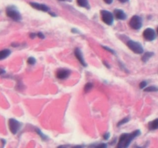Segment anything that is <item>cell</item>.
Masks as SVG:
<instances>
[{"mask_svg": "<svg viewBox=\"0 0 158 148\" xmlns=\"http://www.w3.org/2000/svg\"><path fill=\"white\" fill-rule=\"evenodd\" d=\"M129 120H130V117H125V118H123L122 120H120V121L118 122V124H117V126H118V127L122 126V125H123V124H125V123H127V122L129 121Z\"/></svg>", "mask_w": 158, "mask_h": 148, "instance_id": "e0dca14e", "label": "cell"}, {"mask_svg": "<svg viewBox=\"0 0 158 148\" xmlns=\"http://www.w3.org/2000/svg\"><path fill=\"white\" fill-rule=\"evenodd\" d=\"M118 1H119V2H128L129 0H118Z\"/></svg>", "mask_w": 158, "mask_h": 148, "instance_id": "f1b7e54d", "label": "cell"}, {"mask_svg": "<svg viewBox=\"0 0 158 148\" xmlns=\"http://www.w3.org/2000/svg\"><path fill=\"white\" fill-rule=\"evenodd\" d=\"M102 19L106 24L109 25H112L114 22V16L112 13L107 10H102L101 11Z\"/></svg>", "mask_w": 158, "mask_h": 148, "instance_id": "277c9868", "label": "cell"}, {"mask_svg": "<svg viewBox=\"0 0 158 148\" xmlns=\"http://www.w3.org/2000/svg\"><path fill=\"white\" fill-rule=\"evenodd\" d=\"M156 32H157V34H158V27H157V29H156Z\"/></svg>", "mask_w": 158, "mask_h": 148, "instance_id": "1f68e13d", "label": "cell"}, {"mask_svg": "<svg viewBox=\"0 0 158 148\" xmlns=\"http://www.w3.org/2000/svg\"><path fill=\"white\" fill-rule=\"evenodd\" d=\"M147 86V81H142V82L139 84V88L140 89H144Z\"/></svg>", "mask_w": 158, "mask_h": 148, "instance_id": "44dd1931", "label": "cell"}, {"mask_svg": "<svg viewBox=\"0 0 158 148\" xmlns=\"http://www.w3.org/2000/svg\"><path fill=\"white\" fill-rule=\"evenodd\" d=\"M74 55H75L76 58L77 59L79 63H81L84 67H86V66H87V63L85 61L84 56H83V54L82 53H81V49H78V48H76V49H74Z\"/></svg>", "mask_w": 158, "mask_h": 148, "instance_id": "9c48e42d", "label": "cell"}, {"mask_svg": "<svg viewBox=\"0 0 158 148\" xmlns=\"http://www.w3.org/2000/svg\"><path fill=\"white\" fill-rule=\"evenodd\" d=\"M77 3L79 6L83 7V8L90 9V6H89L88 0H77Z\"/></svg>", "mask_w": 158, "mask_h": 148, "instance_id": "4fadbf2b", "label": "cell"}, {"mask_svg": "<svg viewBox=\"0 0 158 148\" xmlns=\"http://www.w3.org/2000/svg\"><path fill=\"white\" fill-rule=\"evenodd\" d=\"M103 64H105V65H106V66H107V67H108V68H109H109H110V66H109V65H108V64H107V63H106V62L103 61Z\"/></svg>", "mask_w": 158, "mask_h": 148, "instance_id": "f546056e", "label": "cell"}, {"mask_svg": "<svg viewBox=\"0 0 158 148\" xmlns=\"http://www.w3.org/2000/svg\"><path fill=\"white\" fill-rule=\"evenodd\" d=\"M11 54V51L8 49H2V50L0 51V60H5Z\"/></svg>", "mask_w": 158, "mask_h": 148, "instance_id": "7c38bea8", "label": "cell"}, {"mask_svg": "<svg viewBox=\"0 0 158 148\" xmlns=\"http://www.w3.org/2000/svg\"><path fill=\"white\" fill-rule=\"evenodd\" d=\"M97 147H106L107 146V145L106 144V143H101V144L99 145H97Z\"/></svg>", "mask_w": 158, "mask_h": 148, "instance_id": "d4e9b609", "label": "cell"}, {"mask_svg": "<svg viewBox=\"0 0 158 148\" xmlns=\"http://www.w3.org/2000/svg\"><path fill=\"white\" fill-rule=\"evenodd\" d=\"M92 87H93L92 84H91V83H88V84L85 86V93H88L89 91H90V90L92 89Z\"/></svg>", "mask_w": 158, "mask_h": 148, "instance_id": "ac0fdd59", "label": "cell"}, {"mask_svg": "<svg viewBox=\"0 0 158 148\" xmlns=\"http://www.w3.org/2000/svg\"><path fill=\"white\" fill-rule=\"evenodd\" d=\"M30 6H31L33 8L36 9V10H40V11H43V12H49L50 8L47 5H44V4H40L37 3V2H30Z\"/></svg>", "mask_w": 158, "mask_h": 148, "instance_id": "30bf717a", "label": "cell"}, {"mask_svg": "<svg viewBox=\"0 0 158 148\" xmlns=\"http://www.w3.org/2000/svg\"><path fill=\"white\" fill-rule=\"evenodd\" d=\"M102 48L103 49H106V50L107 51H109V52H110V53H115V52H114L113 50H112V49H110V48H109V47H106V46H102Z\"/></svg>", "mask_w": 158, "mask_h": 148, "instance_id": "603a6c76", "label": "cell"}, {"mask_svg": "<svg viewBox=\"0 0 158 148\" xmlns=\"http://www.w3.org/2000/svg\"><path fill=\"white\" fill-rule=\"evenodd\" d=\"M154 55V53L152 52H147L144 53V55L142 56V61L144 62V63H147L150 58H151Z\"/></svg>", "mask_w": 158, "mask_h": 148, "instance_id": "9a60e30c", "label": "cell"}, {"mask_svg": "<svg viewBox=\"0 0 158 148\" xmlns=\"http://www.w3.org/2000/svg\"><path fill=\"white\" fill-rule=\"evenodd\" d=\"M36 133H37V134H39L40 137H41V138L43 139V140H47V139H48V137H47L46 136H45L44 134H43V133H41V131L39 129H36Z\"/></svg>", "mask_w": 158, "mask_h": 148, "instance_id": "d6986e66", "label": "cell"}, {"mask_svg": "<svg viewBox=\"0 0 158 148\" xmlns=\"http://www.w3.org/2000/svg\"><path fill=\"white\" fill-rule=\"evenodd\" d=\"M37 36H39V38L40 39H44V35L42 33H38Z\"/></svg>", "mask_w": 158, "mask_h": 148, "instance_id": "cb8c5ba5", "label": "cell"}, {"mask_svg": "<svg viewBox=\"0 0 158 148\" xmlns=\"http://www.w3.org/2000/svg\"><path fill=\"white\" fill-rule=\"evenodd\" d=\"M6 15L8 17H10L13 20L16 21V22H19V21H20L22 19V16H21L20 13L16 10V7L14 6L7 7Z\"/></svg>", "mask_w": 158, "mask_h": 148, "instance_id": "7a4b0ae2", "label": "cell"}, {"mask_svg": "<svg viewBox=\"0 0 158 148\" xmlns=\"http://www.w3.org/2000/svg\"><path fill=\"white\" fill-rule=\"evenodd\" d=\"M144 39L147 40V41H153L156 39V33L154 30L151 28H147L146 29L143 33Z\"/></svg>", "mask_w": 158, "mask_h": 148, "instance_id": "52a82bcc", "label": "cell"}, {"mask_svg": "<svg viewBox=\"0 0 158 148\" xmlns=\"http://www.w3.org/2000/svg\"><path fill=\"white\" fill-rule=\"evenodd\" d=\"M109 137H110V134H109V133H106V134H104V135H103V139L106 140L109 138Z\"/></svg>", "mask_w": 158, "mask_h": 148, "instance_id": "7402d4cb", "label": "cell"}, {"mask_svg": "<svg viewBox=\"0 0 158 148\" xmlns=\"http://www.w3.org/2000/svg\"><path fill=\"white\" fill-rule=\"evenodd\" d=\"M36 35L34 34V33H31V34L30 35V37H31L32 39H33V38H34V37H36Z\"/></svg>", "mask_w": 158, "mask_h": 148, "instance_id": "83f0119b", "label": "cell"}, {"mask_svg": "<svg viewBox=\"0 0 158 148\" xmlns=\"http://www.w3.org/2000/svg\"><path fill=\"white\" fill-rule=\"evenodd\" d=\"M130 25L133 29L139 30L142 27V19L139 16H133L130 21Z\"/></svg>", "mask_w": 158, "mask_h": 148, "instance_id": "8992f818", "label": "cell"}, {"mask_svg": "<svg viewBox=\"0 0 158 148\" xmlns=\"http://www.w3.org/2000/svg\"><path fill=\"white\" fill-rule=\"evenodd\" d=\"M145 92H158V87H155V86H150V87H147V88L144 89Z\"/></svg>", "mask_w": 158, "mask_h": 148, "instance_id": "2e32d148", "label": "cell"}, {"mask_svg": "<svg viewBox=\"0 0 158 148\" xmlns=\"http://www.w3.org/2000/svg\"><path fill=\"white\" fill-rule=\"evenodd\" d=\"M106 4H112V2H113V0H103Z\"/></svg>", "mask_w": 158, "mask_h": 148, "instance_id": "484cf974", "label": "cell"}, {"mask_svg": "<svg viewBox=\"0 0 158 148\" xmlns=\"http://www.w3.org/2000/svg\"><path fill=\"white\" fill-rule=\"evenodd\" d=\"M140 131L139 130L133 131V132L130 133V134H123L121 135L119 140H118V145L117 147L118 148H127L128 147L129 145L131 143L133 140L136 138V137L140 135Z\"/></svg>", "mask_w": 158, "mask_h": 148, "instance_id": "6da1fadb", "label": "cell"}, {"mask_svg": "<svg viewBox=\"0 0 158 148\" xmlns=\"http://www.w3.org/2000/svg\"><path fill=\"white\" fill-rule=\"evenodd\" d=\"M71 74V71L66 69H60L57 70L56 76L59 80H64L68 78Z\"/></svg>", "mask_w": 158, "mask_h": 148, "instance_id": "ba28073f", "label": "cell"}, {"mask_svg": "<svg viewBox=\"0 0 158 148\" xmlns=\"http://www.w3.org/2000/svg\"><path fill=\"white\" fill-rule=\"evenodd\" d=\"M114 15H115V17L118 20H125L127 19V15L121 10H114Z\"/></svg>", "mask_w": 158, "mask_h": 148, "instance_id": "8fae6325", "label": "cell"}, {"mask_svg": "<svg viewBox=\"0 0 158 148\" xmlns=\"http://www.w3.org/2000/svg\"><path fill=\"white\" fill-rule=\"evenodd\" d=\"M6 73L5 69H2V68H0V75H3V74Z\"/></svg>", "mask_w": 158, "mask_h": 148, "instance_id": "4316f807", "label": "cell"}, {"mask_svg": "<svg viewBox=\"0 0 158 148\" xmlns=\"http://www.w3.org/2000/svg\"><path fill=\"white\" fill-rule=\"evenodd\" d=\"M128 47L136 54H142L143 53V48L141 44L138 42H135L133 40H129L127 43Z\"/></svg>", "mask_w": 158, "mask_h": 148, "instance_id": "3957f363", "label": "cell"}, {"mask_svg": "<svg viewBox=\"0 0 158 148\" xmlns=\"http://www.w3.org/2000/svg\"><path fill=\"white\" fill-rule=\"evenodd\" d=\"M149 129L151 130L158 129V118L155 119L154 120H153V121L149 123Z\"/></svg>", "mask_w": 158, "mask_h": 148, "instance_id": "5bb4252c", "label": "cell"}, {"mask_svg": "<svg viewBox=\"0 0 158 148\" xmlns=\"http://www.w3.org/2000/svg\"><path fill=\"white\" fill-rule=\"evenodd\" d=\"M27 63L30 65H34L36 63V60L33 57H30V58L27 60Z\"/></svg>", "mask_w": 158, "mask_h": 148, "instance_id": "ffe728a7", "label": "cell"}, {"mask_svg": "<svg viewBox=\"0 0 158 148\" xmlns=\"http://www.w3.org/2000/svg\"><path fill=\"white\" fill-rule=\"evenodd\" d=\"M60 1H70V0H60Z\"/></svg>", "mask_w": 158, "mask_h": 148, "instance_id": "4dcf8cb0", "label": "cell"}, {"mask_svg": "<svg viewBox=\"0 0 158 148\" xmlns=\"http://www.w3.org/2000/svg\"><path fill=\"white\" fill-rule=\"evenodd\" d=\"M22 124L21 123H19V121H17L15 119H10L9 120V128H10V130L11 131V133L13 134H16L20 130Z\"/></svg>", "mask_w": 158, "mask_h": 148, "instance_id": "5b68a950", "label": "cell"}]
</instances>
